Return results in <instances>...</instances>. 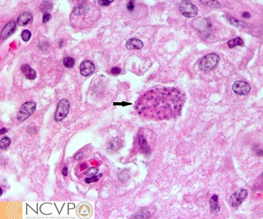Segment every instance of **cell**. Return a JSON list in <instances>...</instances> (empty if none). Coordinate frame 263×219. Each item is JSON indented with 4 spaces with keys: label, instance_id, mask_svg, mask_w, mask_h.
Here are the masks:
<instances>
[{
    "label": "cell",
    "instance_id": "obj_1",
    "mask_svg": "<svg viewBox=\"0 0 263 219\" xmlns=\"http://www.w3.org/2000/svg\"><path fill=\"white\" fill-rule=\"evenodd\" d=\"M185 96L174 87H157L142 94L136 109L146 119L162 121L175 119L180 115Z\"/></svg>",
    "mask_w": 263,
    "mask_h": 219
},
{
    "label": "cell",
    "instance_id": "obj_2",
    "mask_svg": "<svg viewBox=\"0 0 263 219\" xmlns=\"http://www.w3.org/2000/svg\"><path fill=\"white\" fill-rule=\"evenodd\" d=\"M220 57L218 54L210 53L204 57L199 63V67L201 70H211L218 64Z\"/></svg>",
    "mask_w": 263,
    "mask_h": 219
},
{
    "label": "cell",
    "instance_id": "obj_3",
    "mask_svg": "<svg viewBox=\"0 0 263 219\" xmlns=\"http://www.w3.org/2000/svg\"><path fill=\"white\" fill-rule=\"evenodd\" d=\"M36 109V104L35 102H25L22 105L20 110L17 113V120L20 122L24 121L34 113Z\"/></svg>",
    "mask_w": 263,
    "mask_h": 219
},
{
    "label": "cell",
    "instance_id": "obj_4",
    "mask_svg": "<svg viewBox=\"0 0 263 219\" xmlns=\"http://www.w3.org/2000/svg\"><path fill=\"white\" fill-rule=\"evenodd\" d=\"M179 12L183 16L192 18L198 14V9L196 7L189 1H185L181 2L179 7Z\"/></svg>",
    "mask_w": 263,
    "mask_h": 219
},
{
    "label": "cell",
    "instance_id": "obj_5",
    "mask_svg": "<svg viewBox=\"0 0 263 219\" xmlns=\"http://www.w3.org/2000/svg\"><path fill=\"white\" fill-rule=\"evenodd\" d=\"M70 102L65 99L61 100L58 103L57 107L54 113V119L57 122H60L67 117L69 113Z\"/></svg>",
    "mask_w": 263,
    "mask_h": 219
},
{
    "label": "cell",
    "instance_id": "obj_6",
    "mask_svg": "<svg viewBox=\"0 0 263 219\" xmlns=\"http://www.w3.org/2000/svg\"><path fill=\"white\" fill-rule=\"evenodd\" d=\"M248 191L246 189H241L236 191L230 197L229 200V205L231 207H238L246 199Z\"/></svg>",
    "mask_w": 263,
    "mask_h": 219
},
{
    "label": "cell",
    "instance_id": "obj_7",
    "mask_svg": "<svg viewBox=\"0 0 263 219\" xmlns=\"http://www.w3.org/2000/svg\"><path fill=\"white\" fill-rule=\"evenodd\" d=\"M76 212L78 217L82 219L89 218L93 214V207L89 203L81 202L77 207Z\"/></svg>",
    "mask_w": 263,
    "mask_h": 219
},
{
    "label": "cell",
    "instance_id": "obj_8",
    "mask_svg": "<svg viewBox=\"0 0 263 219\" xmlns=\"http://www.w3.org/2000/svg\"><path fill=\"white\" fill-rule=\"evenodd\" d=\"M232 89L234 92L240 95H246L251 91V87L246 82L237 81L234 83Z\"/></svg>",
    "mask_w": 263,
    "mask_h": 219
},
{
    "label": "cell",
    "instance_id": "obj_9",
    "mask_svg": "<svg viewBox=\"0 0 263 219\" xmlns=\"http://www.w3.org/2000/svg\"><path fill=\"white\" fill-rule=\"evenodd\" d=\"M95 66L92 62L89 60L83 61L80 66L81 74L83 76L91 75L95 71Z\"/></svg>",
    "mask_w": 263,
    "mask_h": 219
},
{
    "label": "cell",
    "instance_id": "obj_10",
    "mask_svg": "<svg viewBox=\"0 0 263 219\" xmlns=\"http://www.w3.org/2000/svg\"><path fill=\"white\" fill-rule=\"evenodd\" d=\"M16 27V24L15 21H12L9 22L2 30L1 34V39H5L12 36L15 32Z\"/></svg>",
    "mask_w": 263,
    "mask_h": 219
},
{
    "label": "cell",
    "instance_id": "obj_11",
    "mask_svg": "<svg viewBox=\"0 0 263 219\" xmlns=\"http://www.w3.org/2000/svg\"><path fill=\"white\" fill-rule=\"evenodd\" d=\"M21 71L26 78L30 80H33L36 78V71L32 68L28 64H25L21 66Z\"/></svg>",
    "mask_w": 263,
    "mask_h": 219
},
{
    "label": "cell",
    "instance_id": "obj_12",
    "mask_svg": "<svg viewBox=\"0 0 263 219\" xmlns=\"http://www.w3.org/2000/svg\"><path fill=\"white\" fill-rule=\"evenodd\" d=\"M32 14L29 12H25L19 15L17 18V24L21 26H25L29 23L32 20Z\"/></svg>",
    "mask_w": 263,
    "mask_h": 219
},
{
    "label": "cell",
    "instance_id": "obj_13",
    "mask_svg": "<svg viewBox=\"0 0 263 219\" xmlns=\"http://www.w3.org/2000/svg\"><path fill=\"white\" fill-rule=\"evenodd\" d=\"M143 47L142 41L136 38H132L127 41L126 47L128 49L139 50Z\"/></svg>",
    "mask_w": 263,
    "mask_h": 219
},
{
    "label": "cell",
    "instance_id": "obj_14",
    "mask_svg": "<svg viewBox=\"0 0 263 219\" xmlns=\"http://www.w3.org/2000/svg\"><path fill=\"white\" fill-rule=\"evenodd\" d=\"M210 210L211 213L217 214L220 211V207L218 203V197L216 194H213L209 200Z\"/></svg>",
    "mask_w": 263,
    "mask_h": 219
},
{
    "label": "cell",
    "instance_id": "obj_15",
    "mask_svg": "<svg viewBox=\"0 0 263 219\" xmlns=\"http://www.w3.org/2000/svg\"><path fill=\"white\" fill-rule=\"evenodd\" d=\"M121 146L122 143L120 140L115 139L109 142L107 146V148L110 152H115L119 150Z\"/></svg>",
    "mask_w": 263,
    "mask_h": 219
},
{
    "label": "cell",
    "instance_id": "obj_16",
    "mask_svg": "<svg viewBox=\"0 0 263 219\" xmlns=\"http://www.w3.org/2000/svg\"><path fill=\"white\" fill-rule=\"evenodd\" d=\"M227 44L228 46L230 49H232L236 46H243L244 45V43L242 39L240 37H238L237 38L229 41H227Z\"/></svg>",
    "mask_w": 263,
    "mask_h": 219
},
{
    "label": "cell",
    "instance_id": "obj_17",
    "mask_svg": "<svg viewBox=\"0 0 263 219\" xmlns=\"http://www.w3.org/2000/svg\"><path fill=\"white\" fill-rule=\"evenodd\" d=\"M53 5L51 2L49 1H43L40 5L41 12L49 13L52 9Z\"/></svg>",
    "mask_w": 263,
    "mask_h": 219
},
{
    "label": "cell",
    "instance_id": "obj_18",
    "mask_svg": "<svg viewBox=\"0 0 263 219\" xmlns=\"http://www.w3.org/2000/svg\"><path fill=\"white\" fill-rule=\"evenodd\" d=\"M150 213L146 210H142L136 214L134 216V218L147 219L150 217Z\"/></svg>",
    "mask_w": 263,
    "mask_h": 219
},
{
    "label": "cell",
    "instance_id": "obj_19",
    "mask_svg": "<svg viewBox=\"0 0 263 219\" xmlns=\"http://www.w3.org/2000/svg\"><path fill=\"white\" fill-rule=\"evenodd\" d=\"M75 64V60L71 57H68L65 58L63 61V64L68 68H71L74 67Z\"/></svg>",
    "mask_w": 263,
    "mask_h": 219
},
{
    "label": "cell",
    "instance_id": "obj_20",
    "mask_svg": "<svg viewBox=\"0 0 263 219\" xmlns=\"http://www.w3.org/2000/svg\"><path fill=\"white\" fill-rule=\"evenodd\" d=\"M11 142V139L9 137L7 136L4 137L0 141V148L2 149H5L9 146Z\"/></svg>",
    "mask_w": 263,
    "mask_h": 219
},
{
    "label": "cell",
    "instance_id": "obj_21",
    "mask_svg": "<svg viewBox=\"0 0 263 219\" xmlns=\"http://www.w3.org/2000/svg\"><path fill=\"white\" fill-rule=\"evenodd\" d=\"M139 143L142 150L145 152H148L150 151V148L147 143L145 142V140L141 136L139 137Z\"/></svg>",
    "mask_w": 263,
    "mask_h": 219
},
{
    "label": "cell",
    "instance_id": "obj_22",
    "mask_svg": "<svg viewBox=\"0 0 263 219\" xmlns=\"http://www.w3.org/2000/svg\"><path fill=\"white\" fill-rule=\"evenodd\" d=\"M98 172V169L96 167H91L88 170L84 173V174L86 176H91L97 173Z\"/></svg>",
    "mask_w": 263,
    "mask_h": 219
},
{
    "label": "cell",
    "instance_id": "obj_23",
    "mask_svg": "<svg viewBox=\"0 0 263 219\" xmlns=\"http://www.w3.org/2000/svg\"><path fill=\"white\" fill-rule=\"evenodd\" d=\"M102 176V174L100 173L97 176H95L91 177L90 178H87L85 179V181L87 183H90L95 182L100 180V179Z\"/></svg>",
    "mask_w": 263,
    "mask_h": 219
},
{
    "label": "cell",
    "instance_id": "obj_24",
    "mask_svg": "<svg viewBox=\"0 0 263 219\" xmlns=\"http://www.w3.org/2000/svg\"><path fill=\"white\" fill-rule=\"evenodd\" d=\"M31 33L29 30H25L22 33V38L25 41H28L30 40L31 37Z\"/></svg>",
    "mask_w": 263,
    "mask_h": 219
},
{
    "label": "cell",
    "instance_id": "obj_25",
    "mask_svg": "<svg viewBox=\"0 0 263 219\" xmlns=\"http://www.w3.org/2000/svg\"><path fill=\"white\" fill-rule=\"evenodd\" d=\"M229 20L230 23L232 25H233L235 27H242L243 25V22L238 20L234 18H229Z\"/></svg>",
    "mask_w": 263,
    "mask_h": 219
},
{
    "label": "cell",
    "instance_id": "obj_26",
    "mask_svg": "<svg viewBox=\"0 0 263 219\" xmlns=\"http://www.w3.org/2000/svg\"><path fill=\"white\" fill-rule=\"evenodd\" d=\"M200 2L204 5L209 6L217 7L219 5V3L217 1H201Z\"/></svg>",
    "mask_w": 263,
    "mask_h": 219
},
{
    "label": "cell",
    "instance_id": "obj_27",
    "mask_svg": "<svg viewBox=\"0 0 263 219\" xmlns=\"http://www.w3.org/2000/svg\"><path fill=\"white\" fill-rule=\"evenodd\" d=\"M51 18V15L49 13L46 12L44 13L43 17V21L44 23H46L49 21Z\"/></svg>",
    "mask_w": 263,
    "mask_h": 219
},
{
    "label": "cell",
    "instance_id": "obj_28",
    "mask_svg": "<svg viewBox=\"0 0 263 219\" xmlns=\"http://www.w3.org/2000/svg\"><path fill=\"white\" fill-rule=\"evenodd\" d=\"M113 1H99L98 3L100 6L107 7Z\"/></svg>",
    "mask_w": 263,
    "mask_h": 219
},
{
    "label": "cell",
    "instance_id": "obj_29",
    "mask_svg": "<svg viewBox=\"0 0 263 219\" xmlns=\"http://www.w3.org/2000/svg\"><path fill=\"white\" fill-rule=\"evenodd\" d=\"M127 8L128 11H130V12L132 11L134 8V1H129L128 4H127Z\"/></svg>",
    "mask_w": 263,
    "mask_h": 219
},
{
    "label": "cell",
    "instance_id": "obj_30",
    "mask_svg": "<svg viewBox=\"0 0 263 219\" xmlns=\"http://www.w3.org/2000/svg\"><path fill=\"white\" fill-rule=\"evenodd\" d=\"M111 72L113 74L116 75V74H119L121 73V70L118 67H114L112 69Z\"/></svg>",
    "mask_w": 263,
    "mask_h": 219
},
{
    "label": "cell",
    "instance_id": "obj_31",
    "mask_svg": "<svg viewBox=\"0 0 263 219\" xmlns=\"http://www.w3.org/2000/svg\"><path fill=\"white\" fill-rule=\"evenodd\" d=\"M83 156V155L82 153H78L76 154L75 157H74V158L77 160H80L82 158Z\"/></svg>",
    "mask_w": 263,
    "mask_h": 219
},
{
    "label": "cell",
    "instance_id": "obj_32",
    "mask_svg": "<svg viewBox=\"0 0 263 219\" xmlns=\"http://www.w3.org/2000/svg\"><path fill=\"white\" fill-rule=\"evenodd\" d=\"M242 16L243 17H244V18L248 19L250 18L251 15L249 13L246 12H244V13H243Z\"/></svg>",
    "mask_w": 263,
    "mask_h": 219
},
{
    "label": "cell",
    "instance_id": "obj_33",
    "mask_svg": "<svg viewBox=\"0 0 263 219\" xmlns=\"http://www.w3.org/2000/svg\"><path fill=\"white\" fill-rule=\"evenodd\" d=\"M67 171H68V169H67V168L65 167L63 168V169L62 170L63 174L65 177L67 176V175H68Z\"/></svg>",
    "mask_w": 263,
    "mask_h": 219
},
{
    "label": "cell",
    "instance_id": "obj_34",
    "mask_svg": "<svg viewBox=\"0 0 263 219\" xmlns=\"http://www.w3.org/2000/svg\"><path fill=\"white\" fill-rule=\"evenodd\" d=\"M8 131V130H7V129L5 128H3L1 129L0 133H1V134H4V133L7 132Z\"/></svg>",
    "mask_w": 263,
    "mask_h": 219
},
{
    "label": "cell",
    "instance_id": "obj_35",
    "mask_svg": "<svg viewBox=\"0 0 263 219\" xmlns=\"http://www.w3.org/2000/svg\"><path fill=\"white\" fill-rule=\"evenodd\" d=\"M1 194H2V190H1Z\"/></svg>",
    "mask_w": 263,
    "mask_h": 219
}]
</instances>
